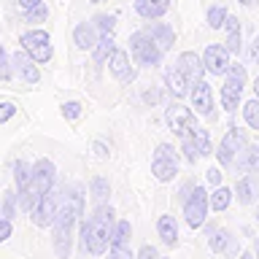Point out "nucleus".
<instances>
[{"label":"nucleus","mask_w":259,"mask_h":259,"mask_svg":"<svg viewBox=\"0 0 259 259\" xmlns=\"http://www.w3.org/2000/svg\"><path fill=\"white\" fill-rule=\"evenodd\" d=\"M84 216V194L81 186H68L62 189V205L57 210L54 222H52V243H54V254L60 259H70L73 248V230Z\"/></svg>","instance_id":"nucleus-1"},{"label":"nucleus","mask_w":259,"mask_h":259,"mask_svg":"<svg viewBox=\"0 0 259 259\" xmlns=\"http://www.w3.org/2000/svg\"><path fill=\"white\" fill-rule=\"evenodd\" d=\"M113 227H116V222H113V208L105 205V202H100V205L92 210V216H89V219H81V222H78L81 248L89 251L92 256L105 254V251H108V246H111Z\"/></svg>","instance_id":"nucleus-2"},{"label":"nucleus","mask_w":259,"mask_h":259,"mask_svg":"<svg viewBox=\"0 0 259 259\" xmlns=\"http://www.w3.org/2000/svg\"><path fill=\"white\" fill-rule=\"evenodd\" d=\"M130 52H133L135 62L141 65V68H157L162 62V54H165L159 49V44L146 30H138L130 35Z\"/></svg>","instance_id":"nucleus-3"},{"label":"nucleus","mask_w":259,"mask_h":259,"mask_svg":"<svg viewBox=\"0 0 259 259\" xmlns=\"http://www.w3.org/2000/svg\"><path fill=\"white\" fill-rule=\"evenodd\" d=\"M19 44H22V49H24V52H27L38 65L49 62V60H52V54H54L52 35H49L46 30H27V32H22Z\"/></svg>","instance_id":"nucleus-4"},{"label":"nucleus","mask_w":259,"mask_h":259,"mask_svg":"<svg viewBox=\"0 0 259 259\" xmlns=\"http://www.w3.org/2000/svg\"><path fill=\"white\" fill-rule=\"evenodd\" d=\"M208 208H210V197L202 186H194L189 192V197L184 200V219L192 230H200L205 224V216H208Z\"/></svg>","instance_id":"nucleus-5"},{"label":"nucleus","mask_w":259,"mask_h":259,"mask_svg":"<svg viewBox=\"0 0 259 259\" xmlns=\"http://www.w3.org/2000/svg\"><path fill=\"white\" fill-rule=\"evenodd\" d=\"M151 173L157 181L167 184L178 176V159H176V149L170 143H159L157 151H154V159H151Z\"/></svg>","instance_id":"nucleus-6"},{"label":"nucleus","mask_w":259,"mask_h":259,"mask_svg":"<svg viewBox=\"0 0 259 259\" xmlns=\"http://www.w3.org/2000/svg\"><path fill=\"white\" fill-rule=\"evenodd\" d=\"M60 205H62V189L52 186V189H49L44 197L35 202V208L30 210L32 224H35V227H52V222H54V216H57V210H60Z\"/></svg>","instance_id":"nucleus-7"},{"label":"nucleus","mask_w":259,"mask_h":259,"mask_svg":"<svg viewBox=\"0 0 259 259\" xmlns=\"http://www.w3.org/2000/svg\"><path fill=\"white\" fill-rule=\"evenodd\" d=\"M181 149H184V157L186 162H197L200 157H208L210 154V138H208V130L205 127H194L189 135L181 138Z\"/></svg>","instance_id":"nucleus-8"},{"label":"nucleus","mask_w":259,"mask_h":259,"mask_svg":"<svg viewBox=\"0 0 259 259\" xmlns=\"http://www.w3.org/2000/svg\"><path fill=\"white\" fill-rule=\"evenodd\" d=\"M246 149V133L238 127H232V130H227V135L222 138V143H219V149H216V157L219 162L227 167V165H235V159H238V151Z\"/></svg>","instance_id":"nucleus-9"},{"label":"nucleus","mask_w":259,"mask_h":259,"mask_svg":"<svg viewBox=\"0 0 259 259\" xmlns=\"http://www.w3.org/2000/svg\"><path fill=\"white\" fill-rule=\"evenodd\" d=\"M165 119H167V127L173 130V133L178 135V138H184V135H189L194 127V113H192V108H186V105H181V103H173L167 108V113H165Z\"/></svg>","instance_id":"nucleus-10"},{"label":"nucleus","mask_w":259,"mask_h":259,"mask_svg":"<svg viewBox=\"0 0 259 259\" xmlns=\"http://www.w3.org/2000/svg\"><path fill=\"white\" fill-rule=\"evenodd\" d=\"M202 62H205V70L213 73V76H224L227 70H230V49L224 44H210L205 46V52H202Z\"/></svg>","instance_id":"nucleus-11"},{"label":"nucleus","mask_w":259,"mask_h":259,"mask_svg":"<svg viewBox=\"0 0 259 259\" xmlns=\"http://www.w3.org/2000/svg\"><path fill=\"white\" fill-rule=\"evenodd\" d=\"M11 68H14V73L24 81V84H38V81H40V68H38V62L32 60V57L24 52V49H19V52L11 57Z\"/></svg>","instance_id":"nucleus-12"},{"label":"nucleus","mask_w":259,"mask_h":259,"mask_svg":"<svg viewBox=\"0 0 259 259\" xmlns=\"http://www.w3.org/2000/svg\"><path fill=\"white\" fill-rule=\"evenodd\" d=\"M192 97V108L194 113H200V116H210L213 113V92H210V84L208 81H194V89L189 92Z\"/></svg>","instance_id":"nucleus-13"},{"label":"nucleus","mask_w":259,"mask_h":259,"mask_svg":"<svg viewBox=\"0 0 259 259\" xmlns=\"http://www.w3.org/2000/svg\"><path fill=\"white\" fill-rule=\"evenodd\" d=\"M108 70L116 81H121V84H130V81L135 78V70H133V65H130V54L124 49H113V54L108 57Z\"/></svg>","instance_id":"nucleus-14"},{"label":"nucleus","mask_w":259,"mask_h":259,"mask_svg":"<svg viewBox=\"0 0 259 259\" xmlns=\"http://www.w3.org/2000/svg\"><path fill=\"white\" fill-rule=\"evenodd\" d=\"M235 197L240 205H251L259 200V176L256 173H243L235 184Z\"/></svg>","instance_id":"nucleus-15"},{"label":"nucleus","mask_w":259,"mask_h":259,"mask_svg":"<svg viewBox=\"0 0 259 259\" xmlns=\"http://www.w3.org/2000/svg\"><path fill=\"white\" fill-rule=\"evenodd\" d=\"M176 68L181 70L189 81H200L202 73H205V62H202V57L194 54V52H181L178 60H176Z\"/></svg>","instance_id":"nucleus-16"},{"label":"nucleus","mask_w":259,"mask_h":259,"mask_svg":"<svg viewBox=\"0 0 259 259\" xmlns=\"http://www.w3.org/2000/svg\"><path fill=\"white\" fill-rule=\"evenodd\" d=\"M100 40V30L95 27V22H78L76 30H73V44L81 52H92Z\"/></svg>","instance_id":"nucleus-17"},{"label":"nucleus","mask_w":259,"mask_h":259,"mask_svg":"<svg viewBox=\"0 0 259 259\" xmlns=\"http://www.w3.org/2000/svg\"><path fill=\"white\" fill-rule=\"evenodd\" d=\"M146 32H149V35L157 40L162 52L173 49V44H176V30L170 27V24H165V22H151L149 27H146Z\"/></svg>","instance_id":"nucleus-18"},{"label":"nucleus","mask_w":259,"mask_h":259,"mask_svg":"<svg viewBox=\"0 0 259 259\" xmlns=\"http://www.w3.org/2000/svg\"><path fill=\"white\" fill-rule=\"evenodd\" d=\"M165 84H167V92L173 95V97H186V95L192 92V89H189L192 81L186 78L178 68H170V70L165 73Z\"/></svg>","instance_id":"nucleus-19"},{"label":"nucleus","mask_w":259,"mask_h":259,"mask_svg":"<svg viewBox=\"0 0 259 259\" xmlns=\"http://www.w3.org/2000/svg\"><path fill=\"white\" fill-rule=\"evenodd\" d=\"M170 0H135V11L143 19H159L162 14H167Z\"/></svg>","instance_id":"nucleus-20"},{"label":"nucleus","mask_w":259,"mask_h":259,"mask_svg":"<svg viewBox=\"0 0 259 259\" xmlns=\"http://www.w3.org/2000/svg\"><path fill=\"white\" fill-rule=\"evenodd\" d=\"M235 165H238L240 173H259V143L246 146L240 151V157L235 159Z\"/></svg>","instance_id":"nucleus-21"},{"label":"nucleus","mask_w":259,"mask_h":259,"mask_svg":"<svg viewBox=\"0 0 259 259\" xmlns=\"http://www.w3.org/2000/svg\"><path fill=\"white\" fill-rule=\"evenodd\" d=\"M157 232H159V238L165 246H176L178 243V224H176V216H159V222H157Z\"/></svg>","instance_id":"nucleus-22"},{"label":"nucleus","mask_w":259,"mask_h":259,"mask_svg":"<svg viewBox=\"0 0 259 259\" xmlns=\"http://www.w3.org/2000/svg\"><path fill=\"white\" fill-rule=\"evenodd\" d=\"M224 27H227V40H224V46L230 49V54H240V49H243V32H240V22L235 19V16H227V22H224Z\"/></svg>","instance_id":"nucleus-23"},{"label":"nucleus","mask_w":259,"mask_h":259,"mask_svg":"<svg viewBox=\"0 0 259 259\" xmlns=\"http://www.w3.org/2000/svg\"><path fill=\"white\" fill-rule=\"evenodd\" d=\"M219 100H222V108H224V111H238L240 89H238V87H232L230 81H224V87L219 89Z\"/></svg>","instance_id":"nucleus-24"},{"label":"nucleus","mask_w":259,"mask_h":259,"mask_svg":"<svg viewBox=\"0 0 259 259\" xmlns=\"http://www.w3.org/2000/svg\"><path fill=\"white\" fill-rule=\"evenodd\" d=\"M113 49H116V44H113V35H100V40H97V46L92 49V57L97 65L108 62V57L113 54Z\"/></svg>","instance_id":"nucleus-25"},{"label":"nucleus","mask_w":259,"mask_h":259,"mask_svg":"<svg viewBox=\"0 0 259 259\" xmlns=\"http://www.w3.org/2000/svg\"><path fill=\"white\" fill-rule=\"evenodd\" d=\"M89 192H92V200L100 205V202L108 200V194H111V184H108V178H103V176H95L92 181H89Z\"/></svg>","instance_id":"nucleus-26"},{"label":"nucleus","mask_w":259,"mask_h":259,"mask_svg":"<svg viewBox=\"0 0 259 259\" xmlns=\"http://www.w3.org/2000/svg\"><path fill=\"white\" fill-rule=\"evenodd\" d=\"M130 238H133V224L127 219H121L113 227V235H111V246H130Z\"/></svg>","instance_id":"nucleus-27"},{"label":"nucleus","mask_w":259,"mask_h":259,"mask_svg":"<svg viewBox=\"0 0 259 259\" xmlns=\"http://www.w3.org/2000/svg\"><path fill=\"white\" fill-rule=\"evenodd\" d=\"M232 197H235V192L219 184L216 192L210 194V208H213V210H227V208H230V202H232Z\"/></svg>","instance_id":"nucleus-28"},{"label":"nucleus","mask_w":259,"mask_h":259,"mask_svg":"<svg viewBox=\"0 0 259 259\" xmlns=\"http://www.w3.org/2000/svg\"><path fill=\"white\" fill-rule=\"evenodd\" d=\"M30 176H32V165H27L24 159H16L14 162V184L16 189H24L30 184Z\"/></svg>","instance_id":"nucleus-29"},{"label":"nucleus","mask_w":259,"mask_h":259,"mask_svg":"<svg viewBox=\"0 0 259 259\" xmlns=\"http://www.w3.org/2000/svg\"><path fill=\"white\" fill-rule=\"evenodd\" d=\"M227 16H230V14H227L224 6H210L208 11H205V22H208L210 30H219V27H224Z\"/></svg>","instance_id":"nucleus-30"},{"label":"nucleus","mask_w":259,"mask_h":259,"mask_svg":"<svg viewBox=\"0 0 259 259\" xmlns=\"http://www.w3.org/2000/svg\"><path fill=\"white\" fill-rule=\"evenodd\" d=\"M16 208H19V194H16V192H6L3 197H0V216L14 219Z\"/></svg>","instance_id":"nucleus-31"},{"label":"nucleus","mask_w":259,"mask_h":259,"mask_svg":"<svg viewBox=\"0 0 259 259\" xmlns=\"http://www.w3.org/2000/svg\"><path fill=\"white\" fill-rule=\"evenodd\" d=\"M243 119H246V124L251 130H259V95L243 105Z\"/></svg>","instance_id":"nucleus-32"},{"label":"nucleus","mask_w":259,"mask_h":259,"mask_svg":"<svg viewBox=\"0 0 259 259\" xmlns=\"http://www.w3.org/2000/svg\"><path fill=\"white\" fill-rule=\"evenodd\" d=\"M232 240V235H230V230H213L210 232V240H208V246H210V251H216V254H222V251L227 248V243Z\"/></svg>","instance_id":"nucleus-33"},{"label":"nucleus","mask_w":259,"mask_h":259,"mask_svg":"<svg viewBox=\"0 0 259 259\" xmlns=\"http://www.w3.org/2000/svg\"><path fill=\"white\" fill-rule=\"evenodd\" d=\"M224 76H227V81H230L232 87H238L240 92H243V87H246V81H248L246 68H243V65H230V70H227Z\"/></svg>","instance_id":"nucleus-34"},{"label":"nucleus","mask_w":259,"mask_h":259,"mask_svg":"<svg viewBox=\"0 0 259 259\" xmlns=\"http://www.w3.org/2000/svg\"><path fill=\"white\" fill-rule=\"evenodd\" d=\"M92 22H95V27L100 30V35H113V27H116V16H111V14H97Z\"/></svg>","instance_id":"nucleus-35"},{"label":"nucleus","mask_w":259,"mask_h":259,"mask_svg":"<svg viewBox=\"0 0 259 259\" xmlns=\"http://www.w3.org/2000/svg\"><path fill=\"white\" fill-rule=\"evenodd\" d=\"M49 16V6L46 3H38L35 8H30V11H24V19H27L30 24H40Z\"/></svg>","instance_id":"nucleus-36"},{"label":"nucleus","mask_w":259,"mask_h":259,"mask_svg":"<svg viewBox=\"0 0 259 259\" xmlns=\"http://www.w3.org/2000/svg\"><path fill=\"white\" fill-rule=\"evenodd\" d=\"M14 76V68H11V57L3 46H0V81H8Z\"/></svg>","instance_id":"nucleus-37"},{"label":"nucleus","mask_w":259,"mask_h":259,"mask_svg":"<svg viewBox=\"0 0 259 259\" xmlns=\"http://www.w3.org/2000/svg\"><path fill=\"white\" fill-rule=\"evenodd\" d=\"M62 116L65 119H78L81 116V103L78 100H68L62 105Z\"/></svg>","instance_id":"nucleus-38"},{"label":"nucleus","mask_w":259,"mask_h":259,"mask_svg":"<svg viewBox=\"0 0 259 259\" xmlns=\"http://www.w3.org/2000/svg\"><path fill=\"white\" fill-rule=\"evenodd\" d=\"M108 259H135V256H133V251H130V246H111Z\"/></svg>","instance_id":"nucleus-39"},{"label":"nucleus","mask_w":259,"mask_h":259,"mask_svg":"<svg viewBox=\"0 0 259 259\" xmlns=\"http://www.w3.org/2000/svg\"><path fill=\"white\" fill-rule=\"evenodd\" d=\"M14 113H16V105H14V103H8V100L0 103V124H6V121L11 119Z\"/></svg>","instance_id":"nucleus-40"},{"label":"nucleus","mask_w":259,"mask_h":259,"mask_svg":"<svg viewBox=\"0 0 259 259\" xmlns=\"http://www.w3.org/2000/svg\"><path fill=\"white\" fill-rule=\"evenodd\" d=\"M11 232H14V227H11V219L0 216V243H6L8 238H11Z\"/></svg>","instance_id":"nucleus-41"},{"label":"nucleus","mask_w":259,"mask_h":259,"mask_svg":"<svg viewBox=\"0 0 259 259\" xmlns=\"http://www.w3.org/2000/svg\"><path fill=\"white\" fill-rule=\"evenodd\" d=\"M138 259H159V251L154 246H143L141 254H138Z\"/></svg>","instance_id":"nucleus-42"},{"label":"nucleus","mask_w":259,"mask_h":259,"mask_svg":"<svg viewBox=\"0 0 259 259\" xmlns=\"http://www.w3.org/2000/svg\"><path fill=\"white\" fill-rule=\"evenodd\" d=\"M222 170H219V167H210L208 170V184H213V186H219V184H222Z\"/></svg>","instance_id":"nucleus-43"},{"label":"nucleus","mask_w":259,"mask_h":259,"mask_svg":"<svg viewBox=\"0 0 259 259\" xmlns=\"http://www.w3.org/2000/svg\"><path fill=\"white\" fill-rule=\"evenodd\" d=\"M16 3H19L22 11H30V8H35L38 3H44V0H16Z\"/></svg>","instance_id":"nucleus-44"},{"label":"nucleus","mask_w":259,"mask_h":259,"mask_svg":"<svg viewBox=\"0 0 259 259\" xmlns=\"http://www.w3.org/2000/svg\"><path fill=\"white\" fill-rule=\"evenodd\" d=\"M251 57H254V62L259 65V35L254 38V44H251Z\"/></svg>","instance_id":"nucleus-45"},{"label":"nucleus","mask_w":259,"mask_h":259,"mask_svg":"<svg viewBox=\"0 0 259 259\" xmlns=\"http://www.w3.org/2000/svg\"><path fill=\"white\" fill-rule=\"evenodd\" d=\"M95 154H97L100 159H105V157H108V149H105L103 143H95Z\"/></svg>","instance_id":"nucleus-46"},{"label":"nucleus","mask_w":259,"mask_h":259,"mask_svg":"<svg viewBox=\"0 0 259 259\" xmlns=\"http://www.w3.org/2000/svg\"><path fill=\"white\" fill-rule=\"evenodd\" d=\"M240 259H254V254H251V251H243V254H240Z\"/></svg>","instance_id":"nucleus-47"},{"label":"nucleus","mask_w":259,"mask_h":259,"mask_svg":"<svg viewBox=\"0 0 259 259\" xmlns=\"http://www.w3.org/2000/svg\"><path fill=\"white\" fill-rule=\"evenodd\" d=\"M254 259H259V240L254 243Z\"/></svg>","instance_id":"nucleus-48"},{"label":"nucleus","mask_w":259,"mask_h":259,"mask_svg":"<svg viewBox=\"0 0 259 259\" xmlns=\"http://www.w3.org/2000/svg\"><path fill=\"white\" fill-rule=\"evenodd\" d=\"M254 92H256V95H259V76H256V78H254Z\"/></svg>","instance_id":"nucleus-49"},{"label":"nucleus","mask_w":259,"mask_h":259,"mask_svg":"<svg viewBox=\"0 0 259 259\" xmlns=\"http://www.w3.org/2000/svg\"><path fill=\"white\" fill-rule=\"evenodd\" d=\"M238 3H240V6H251L254 0H238Z\"/></svg>","instance_id":"nucleus-50"},{"label":"nucleus","mask_w":259,"mask_h":259,"mask_svg":"<svg viewBox=\"0 0 259 259\" xmlns=\"http://www.w3.org/2000/svg\"><path fill=\"white\" fill-rule=\"evenodd\" d=\"M256 222H259V208H256Z\"/></svg>","instance_id":"nucleus-51"},{"label":"nucleus","mask_w":259,"mask_h":259,"mask_svg":"<svg viewBox=\"0 0 259 259\" xmlns=\"http://www.w3.org/2000/svg\"><path fill=\"white\" fill-rule=\"evenodd\" d=\"M92 3H103V0H92Z\"/></svg>","instance_id":"nucleus-52"},{"label":"nucleus","mask_w":259,"mask_h":259,"mask_svg":"<svg viewBox=\"0 0 259 259\" xmlns=\"http://www.w3.org/2000/svg\"><path fill=\"white\" fill-rule=\"evenodd\" d=\"M159 259H165V256H159Z\"/></svg>","instance_id":"nucleus-53"}]
</instances>
